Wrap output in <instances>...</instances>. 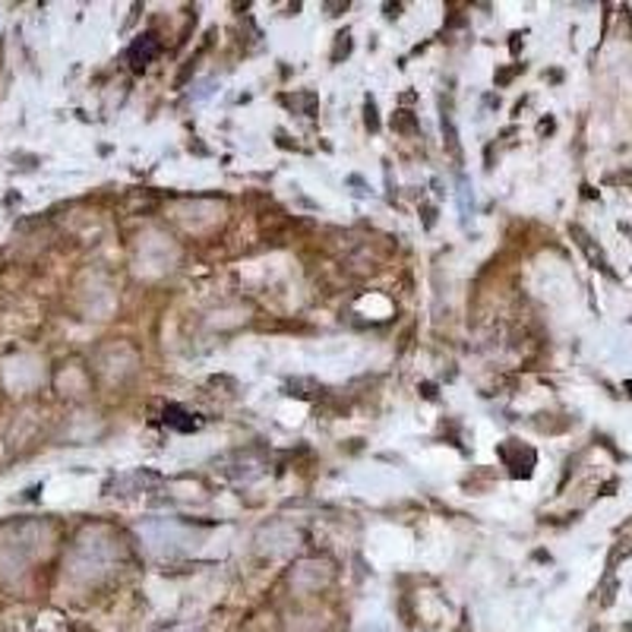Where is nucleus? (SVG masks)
I'll return each mask as SVG.
<instances>
[{"label":"nucleus","mask_w":632,"mask_h":632,"mask_svg":"<svg viewBox=\"0 0 632 632\" xmlns=\"http://www.w3.org/2000/svg\"><path fill=\"white\" fill-rule=\"evenodd\" d=\"M364 111H367V126H370V130H379V121H377V105H374V101H370V98H367V108H364Z\"/></svg>","instance_id":"nucleus-3"},{"label":"nucleus","mask_w":632,"mask_h":632,"mask_svg":"<svg viewBox=\"0 0 632 632\" xmlns=\"http://www.w3.org/2000/svg\"><path fill=\"white\" fill-rule=\"evenodd\" d=\"M158 51H161V45L156 41V35H143V38L130 48V61H133V66H146V63L156 61Z\"/></svg>","instance_id":"nucleus-1"},{"label":"nucleus","mask_w":632,"mask_h":632,"mask_svg":"<svg viewBox=\"0 0 632 632\" xmlns=\"http://www.w3.org/2000/svg\"><path fill=\"white\" fill-rule=\"evenodd\" d=\"M165 424H171V427H178V430H184V434L196 430V421H193L184 409H178V405H168V409H165Z\"/></svg>","instance_id":"nucleus-2"}]
</instances>
